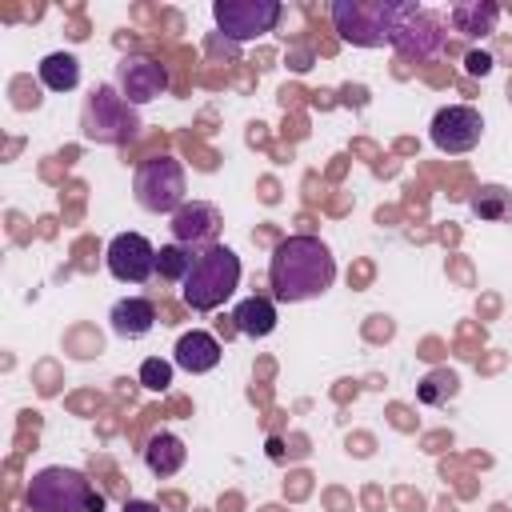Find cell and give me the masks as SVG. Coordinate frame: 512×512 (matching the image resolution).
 <instances>
[{
    "mask_svg": "<svg viewBox=\"0 0 512 512\" xmlns=\"http://www.w3.org/2000/svg\"><path fill=\"white\" fill-rule=\"evenodd\" d=\"M212 16H216V28H220L228 40L244 44V40L268 36V32L280 24L284 8H280L276 0H216V4H212Z\"/></svg>",
    "mask_w": 512,
    "mask_h": 512,
    "instance_id": "7",
    "label": "cell"
},
{
    "mask_svg": "<svg viewBox=\"0 0 512 512\" xmlns=\"http://www.w3.org/2000/svg\"><path fill=\"white\" fill-rule=\"evenodd\" d=\"M468 208H472V216H480V220H504V216L512 212V192L500 188V184H484V188L472 192Z\"/></svg>",
    "mask_w": 512,
    "mask_h": 512,
    "instance_id": "19",
    "label": "cell"
},
{
    "mask_svg": "<svg viewBox=\"0 0 512 512\" xmlns=\"http://www.w3.org/2000/svg\"><path fill=\"white\" fill-rule=\"evenodd\" d=\"M184 192H188V180H184V164L176 160V156H148V160H140V168H136V176H132V196H136V204L144 208V212H176V208H184L188 200H184Z\"/></svg>",
    "mask_w": 512,
    "mask_h": 512,
    "instance_id": "6",
    "label": "cell"
},
{
    "mask_svg": "<svg viewBox=\"0 0 512 512\" xmlns=\"http://www.w3.org/2000/svg\"><path fill=\"white\" fill-rule=\"evenodd\" d=\"M116 92H120L132 108L152 104L156 96L168 92V72H164V64H156L152 56L128 52V56H120V64H116Z\"/></svg>",
    "mask_w": 512,
    "mask_h": 512,
    "instance_id": "10",
    "label": "cell"
},
{
    "mask_svg": "<svg viewBox=\"0 0 512 512\" xmlns=\"http://www.w3.org/2000/svg\"><path fill=\"white\" fill-rule=\"evenodd\" d=\"M120 512H160V508H156L152 500H128V504H124Z\"/></svg>",
    "mask_w": 512,
    "mask_h": 512,
    "instance_id": "24",
    "label": "cell"
},
{
    "mask_svg": "<svg viewBox=\"0 0 512 512\" xmlns=\"http://www.w3.org/2000/svg\"><path fill=\"white\" fill-rule=\"evenodd\" d=\"M336 260L320 236H284L268 260V284L280 304H304L332 288Z\"/></svg>",
    "mask_w": 512,
    "mask_h": 512,
    "instance_id": "1",
    "label": "cell"
},
{
    "mask_svg": "<svg viewBox=\"0 0 512 512\" xmlns=\"http://www.w3.org/2000/svg\"><path fill=\"white\" fill-rule=\"evenodd\" d=\"M188 460V448L176 432H156L148 444H144V464L152 476H176Z\"/></svg>",
    "mask_w": 512,
    "mask_h": 512,
    "instance_id": "16",
    "label": "cell"
},
{
    "mask_svg": "<svg viewBox=\"0 0 512 512\" xmlns=\"http://www.w3.org/2000/svg\"><path fill=\"white\" fill-rule=\"evenodd\" d=\"M456 392V376L452 372H432L424 384H420V400L424 404H440V400H448Z\"/></svg>",
    "mask_w": 512,
    "mask_h": 512,
    "instance_id": "22",
    "label": "cell"
},
{
    "mask_svg": "<svg viewBox=\"0 0 512 512\" xmlns=\"http://www.w3.org/2000/svg\"><path fill=\"white\" fill-rule=\"evenodd\" d=\"M428 136L440 152L448 156H460V152H472L484 136V116L472 108V104H444L432 124H428Z\"/></svg>",
    "mask_w": 512,
    "mask_h": 512,
    "instance_id": "8",
    "label": "cell"
},
{
    "mask_svg": "<svg viewBox=\"0 0 512 512\" xmlns=\"http://www.w3.org/2000/svg\"><path fill=\"white\" fill-rule=\"evenodd\" d=\"M392 48L400 56H412V60H432L444 48V24L428 8L404 4L400 24H396V36H392Z\"/></svg>",
    "mask_w": 512,
    "mask_h": 512,
    "instance_id": "9",
    "label": "cell"
},
{
    "mask_svg": "<svg viewBox=\"0 0 512 512\" xmlns=\"http://www.w3.org/2000/svg\"><path fill=\"white\" fill-rule=\"evenodd\" d=\"M36 76L48 92H72L80 84V60L72 52H48L40 64H36Z\"/></svg>",
    "mask_w": 512,
    "mask_h": 512,
    "instance_id": "18",
    "label": "cell"
},
{
    "mask_svg": "<svg viewBox=\"0 0 512 512\" xmlns=\"http://www.w3.org/2000/svg\"><path fill=\"white\" fill-rule=\"evenodd\" d=\"M108 324H112V332L120 340H140V336H148L156 328V304L148 296H124V300L112 304Z\"/></svg>",
    "mask_w": 512,
    "mask_h": 512,
    "instance_id": "14",
    "label": "cell"
},
{
    "mask_svg": "<svg viewBox=\"0 0 512 512\" xmlns=\"http://www.w3.org/2000/svg\"><path fill=\"white\" fill-rule=\"evenodd\" d=\"M404 4L400 0H336L332 4V24L344 44L356 48H384L396 36Z\"/></svg>",
    "mask_w": 512,
    "mask_h": 512,
    "instance_id": "4",
    "label": "cell"
},
{
    "mask_svg": "<svg viewBox=\"0 0 512 512\" xmlns=\"http://www.w3.org/2000/svg\"><path fill=\"white\" fill-rule=\"evenodd\" d=\"M496 20H500V8L488 4V0H460V4L448 8V24L460 36H492Z\"/></svg>",
    "mask_w": 512,
    "mask_h": 512,
    "instance_id": "15",
    "label": "cell"
},
{
    "mask_svg": "<svg viewBox=\"0 0 512 512\" xmlns=\"http://www.w3.org/2000/svg\"><path fill=\"white\" fill-rule=\"evenodd\" d=\"M28 508L32 512H104V492L80 468L48 464L28 480Z\"/></svg>",
    "mask_w": 512,
    "mask_h": 512,
    "instance_id": "3",
    "label": "cell"
},
{
    "mask_svg": "<svg viewBox=\"0 0 512 512\" xmlns=\"http://www.w3.org/2000/svg\"><path fill=\"white\" fill-rule=\"evenodd\" d=\"M232 324H236L240 336L260 340V336H268L276 328V304L268 296H248V300H240L232 308Z\"/></svg>",
    "mask_w": 512,
    "mask_h": 512,
    "instance_id": "17",
    "label": "cell"
},
{
    "mask_svg": "<svg viewBox=\"0 0 512 512\" xmlns=\"http://www.w3.org/2000/svg\"><path fill=\"white\" fill-rule=\"evenodd\" d=\"M104 260H108V272L120 284H144L148 276H156V248L140 232H116L108 240Z\"/></svg>",
    "mask_w": 512,
    "mask_h": 512,
    "instance_id": "11",
    "label": "cell"
},
{
    "mask_svg": "<svg viewBox=\"0 0 512 512\" xmlns=\"http://www.w3.org/2000/svg\"><path fill=\"white\" fill-rule=\"evenodd\" d=\"M168 228H172V244H180L188 252H204V248L220 244L216 240L220 236V212L208 200H188L184 208H176Z\"/></svg>",
    "mask_w": 512,
    "mask_h": 512,
    "instance_id": "12",
    "label": "cell"
},
{
    "mask_svg": "<svg viewBox=\"0 0 512 512\" xmlns=\"http://www.w3.org/2000/svg\"><path fill=\"white\" fill-rule=\"evenodd\" d=\"M80 132L92 144H128L140 132V116L136 108L116 92V84H96L84 96L80 108Z\"/></svg>",
    "mask_w": 512,
    "mask_h": 512,
    "instance_id": "5",
    "label": "cell"
},
{
    "mask_svg": "<svg viewBox=\"0 0 512 512\" xmlns=\"http://www.w3.org/2000/svg\"><path fill=\"white\" fill-rule=\"evenodd\" d=\"M220 340L212 336V332H204V328H192V332H184L180 340H176V348H172V364L176 368H184V372H192V376H200V372H212L216 364H220Z\"/></svg>",
    "mask_w": 512,
    "mask_h": 512,
    "instance_id": "13",
    "label": "cell"
},
{
    "mask_svg": "<svg viewBox=\"0 0 512 512\" xmlns=\"http://www.w3.org/2000/svg\"><path fill=\"white\" fill-rule=\"evenodd\" d=\"M192 260H196V252H188L180 244H164L156 252V276L168 284H184V276L192 272Z\"/></svg>",
    "mask_w": 512,
    "mask_h": 512,
    "instance_id": "20",
    "label": "cell"
},
{
    "mask_svg": "<svg viewBox=\"0 0 512 512\" xmlns=\"http://www.w3.org/2000/svg\"><path fill=\"white\" fill-rule=\"evenodd\" d=\"M140 384H144L148 392H168V384H172V364L160 360V356H148V360L140 364Z\"/></svg>",
    "mask_w": 512,
    "mask_h": 512,
    "instance_id": "21",
    "label": "cell"
},
{
    "mask_svg": "<svg viewBox=\"0 0 512 512\" xmlns=\"http://www.w3.org/2000/svg\"><path fill=\"white\" fill-rule=\"evenodd\" d=\"M236 284H240V256L228 244H212L196 252L192 272L180 284V296L192 312H212L236 292Z\"/></svg>",
    "mask_w": 512,
    "mask_h": 512,
    "instance_id": "2",
    "label": "cell"
},
{
    "mask_svg": "<svg viewBox=\"0 0 512 512\" xmlns=\"http://www.w3.org/2000/svg\"><path fill=\"white\" fill-rule=\"evenodd\" d=\"M464 72L468 76H488L492 72V56L488 52H468L464 56Z\"/></svg>",
    "mask_w": 512,
    "mask_h": 512,
    "instance_id": "23",
    "label": "cell"
}]
</instances>
